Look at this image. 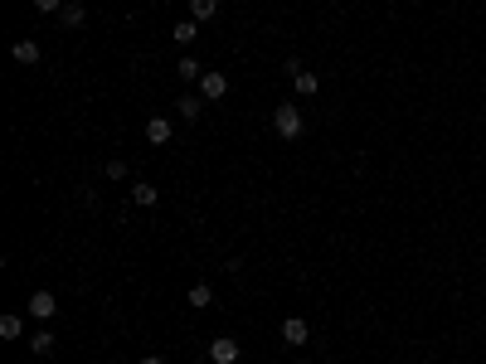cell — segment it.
I'll return each mask as SVG.
<instances>
[{"label": "cell", "instance_id": "obj_2", "mask_svg": "<svg viewBox=\"0 0 486 364\" xmlns=\"http://www.w3.org/2000/svg\"><path fill=\"white\" fill-rule=\"evenodd\" d=\"M287 78H292V88H296V97H316V88H321V78L311 68H301V64H287Z\"/></svg>", "mask_w": 486, "mask_h": 364}, {"label": "cell", "instance_id": "obj_6", "mask_svg": "<svg viewBox=\"0 0 486 364\" xmlns=\"http://www.w3.org/2000/svg\"><path fill=\"white\" fill-rule=\"evenodd\" d=\"M59 311V301H54V291H34L29 296V316H39V321H49Z\"/></svg>", "mask_w": 486, "mask_h": 364}, {"label": "cell", "instance_id": "obj_11", "mask_svg": "<svg viewBox=\"0 0 486 364\" xmlns=\"http://www.w3.org/2000/svg\"><path fill=\"white\" fill-rule=\"evenodd\" d=\"M171 34H176V44H194V34H199V20H180Z\"/></svg>", "mask_w": 486, "mask_h": 364}, {"label": "cell", "instance_id": "obj_8", "mask_svg": "<svg viewBox=\"0 0 486 364\" xmlns=\"http://www.w3.org/2000/svg\"><path fill=\"white\" fill-rule=\"evenodd\" d=\"M185 301H190L194 311H204V306H214V291H209V282H194L190 291H185Z\"/></svg>", "mask_w": 486, "mask_h": 364}, {"label": "cell", "instance_id": "obj_10", "mask_svg": "<svg viewBox=\"0 0 486 364\" xmlns=\"http://www.w3.org/2000/svg\"><path fill=\"white\" fill-rule=\"evenodd\" d=\"M54 340H59L54 330H34V335H29V350H34V355H49V350H54Z\"/></svg>", "mask_w": 486, "mask_h": 364}, {"label": "cell", "instance_id": "obj_14", "mask_svg": "<svg viewBox=\"0 0 486 364\" xmlns=\"http://www.w3.org/2000/svg\"><path fill=\"white\" fill-rule=\"evenodd\" d=\"M156 199H161V194H156V184H131V204H146V209H151Z\"/></svg>", "mask_w": 486, "mask_h": 364}, {"label": "cell", "instance_id": "obj_4", "mask_svg": "<svg viewBox=\"0 0 486 364\" xmlns=\"http://www.w3.org/2000/svg\"><path fill=\"white\" fill-rule=\"evenodd\" d=\"M224 92H229V78H224V73H204V78H199V97H204V102H219Z\"/></svg>", "mask_w": 486, "mask_h": 364}, {"label": "cell", "instance_id": "obj_5", "mask_svg": "<svg viewBox=\"0 0 486 364\" xmlns=\"http://www.w3.org/2000/svg\"><path fill=\"white\" fill-rule=\"evenodd\" d=\"M283 340H287V345H306V340H311V330H306L301 316H287V321H283Z\"/></svg>", "mask_w": 486, "mask_h": 364}, {"label": "cell", "instance_id": "obj_13", "mask_svg": "<svg viewBox=\"0 0 486 364\" xmlns=\"http://www.w3.org/2000/svg\"><path fill=\"white\" fill-rule=\"evenodd\" d=\"M15 59H20V64H39V44H34V39H20V44H15Z\"/></svg>", "mask_w": 486, "mask_h": 364}, {"label": "cell", "instance_id": "obj_16", "mask_svg": "<svg viewBox=\"0 0 486 364\" xmlns=\"http://www.w3.org/2000/svg\"><path fill=\"white\" fill-rule=\"evenodd\" d=\"M214 10H219V0H190V15H194V20H209Z\"/></svg>", "mask_w": 486, "mask_h": 364}, {"label": "cell", "instance_id": "obj_18", "mask_svg": "<svg viewBox=\"0 0 486 364\" xmlns=\"http://www.w3.org/2000/svg\"><path fill=\"white\" fill-rule=\"evenodd\" d=\"M127 175V161H107V180H122Z\"/></svg>", "mask_w": 486, "mask_h": 364}, {"label": "cell", "instance_id": "obj_19", "mask_svg": "<svg viewBox=\"0 0 486 364\" xmlns=\"http://www.w3.org/2000/svg\"><path fill=\"white\" fill-rule=\"evenodd\" d=\"M59 5H64V0H34V10H39V15H54Z\"/></svg>", "mask_w": 486, "mask_h": 364}, {"label": "cell", "instance_id": "obj_9", "mask_svg": "<svg viewBox=\"0 0 486 364\" xmlns=\"http://www.w3.org/2000/svg\"><path fill=\"white\" fill-rule=\"evenodd\" d=\"M176 112H180V117H185V122H194V117H199V112H204V97H190V92H185V97H180V102H176Z\"/></svg>", "mask_w": 486, "mask_h": 364}, {"label": "cell", "instance_id": "obj_17", "mask_svg": "<svg viewBox=\"0 0 486 364\" xmlns=\"http://www.w3.org/2000/svg\"><path fill=\"white\" fill-rule=\"evenodd\" d=\"M64 24H69V29H78V24H83V5H73V0H69V5H64Z\"/></svg>", "mask_w": 486, "mask_h": 364}, {"label": "cell", "instance_id": "obj_15", "mask_svg": "<svg viewBox=\"0 0 486 364\" xmlns=\"http://www.w3.org/2000/svg\"><path fill=\"white\" fill-rule=\"evenodd\" d=\"M0 335H5V340H20V335H24V321H20V316H0Z\"/></svg>", "mask_w": 486, "mask_h": 364}, {"label": "cell", "instance_id": "obj_7", "mask_svg": "<svg viewBox=\"0 0 486 364\" xmlns=\"http://www.w3.org/2000/svg\"><path fill=\"white\" fill-rule=\"evenodd\" d=\"M146 141H151V146H166V141H171V122H166V117H151V122H146Z\"/></svg>", "mask_w": 486, "mask_h": 364}, {"label": "cell", "instance_id": "obj_1", "mask_svg": "<svg viewBox=\"0 0 486 364\" xmlns=\"http://www.w3.org/2000/svg\"><path fill=\"white\" fill-rule=\"evenodd\" d=\"M273 126H278V136L296 141V136H301V107H296V102H283V107L273 112Z\"/></svg>", "mask_w": 486, "mask_h": 364}, {"label": "cell", "instance_id": "obj_20", "mask_svg": "<svg viewBox=\"0 0 486 364\" xmlns=\"http://www.w3.org/2000/svg\"><path fill=\"white\" fill-rule=\"evenodd\" d=\"M141 364H166V360L161 355H141Z\"/></svg>", "mask_w": 486, "mask_h": 364}, {"label": "cell", "instance_id": "obj_12", "mask_svg": "<svg viewBox=\"0 0 486 364\" xmlns=\"http://www.w3.org/2000/svg\"><path fill=\"white\" fill-rule=\"evenodd\" d=\"M176 73H180V78H185V83H199V78H204V68H199V64H194L190 54H185V59H180V64H176Z\"/></svg>", "mask_w": 486, "mask_h": 364}, {"label": "cell", "instance_id": "obj_3", "mask_svg": "<svg viewBox=\"0 0 486 364\" xmlns=\"http://www.w3.org/2000/svg\"><path fill=\"white\" fill-rule=\"evenodd\" d=\"M238 340H229V335H219V340H209V360L214 364H238Z\"/></svg>", "mask_w": 486, "mask_h": 364}]
</instances>
